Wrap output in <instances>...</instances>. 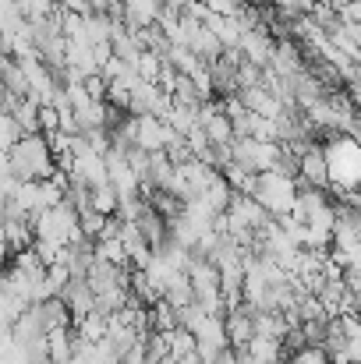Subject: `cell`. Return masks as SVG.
<instances>
[{"mask_svg": "<svg viewBox=\"0 0 361 364\" xmlns=\"http://www.w3.org/2000/svg\"><path fill=\"white\" fill-rule=\"evenodd\" d=\"M248 195L276 220V216H287V213L294 209L298 184H294V177H287V173H280V170H266V173H258V177L251 181V191H248Z\"/></svg>", "mask_w": 361, "mask_h": 364, "instance_id": "2", "label": "cell"}, {"mask_svg": "<svg viewBox=\"0 0 361 364\" xmlns=\"http://www.w3.org/2000/svg\"><path fill=\"white\" fill-rule=\"evenodd\" d=\"M298 177H305V184L315 188V191L326 188V181H330V159H326V152L319 145H308L298 156Z\"/></svg>", "mask_w": 361, "mask_h": 364, "instance_id": "3", "label": "cell"}, {"mask_svg": "<svg viewBox=\"0 0 361 364\" xmlns=\"http://www.w3.org/2000/svg\"><path fill=\"white\" fill-rule=\"evenodd\" d=\"M68 364H85V358H75V361H68Z\"/></svg>", "mask_w": 361, "mask_h": 364, "instance_id": "5", "label": "cell"}, {"mask_svg": "<svg viewBox=\"0 0 361 364\" xmlns=\"http://www.w3.org/2000/svg\"><path fill=\"white\" fill-rule=\"evenodd\" d=\"M32 308H36V315H39L46 336H50V333H64L68 322H71V311H68V304H64L61 297H46V301H39V304H32Z\"/></svg>", "mask_w": 361, "mask_h": 364, "instance_id": "4", "label": "cell"}, {"mask_svg": "<svg viewBox=\"0 0 361 364\" xmlns=\"http://www.w3.org/2000/svg\"><path fill=\"white\" fill-rule=\"evenodd\" d=\"M7 159H11V173L21 184L25 181H50L57 173V159H53V149H50V138L46 134H25V138H18L7 149Z\"/></svg>", "mask_w": 361, "mask_h": 364, "instance_id": "1", "label": "cell"}]
</instances>
